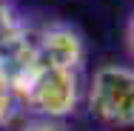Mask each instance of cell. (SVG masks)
<instances>
[{
  "label": "cell",
  "instance_id": "4",
  "mask_svg": "<svg viewBox=\"0 0 134 131\" xmlns=\"http://www.w3.org/2000/svg\"><path fill=\"white\" fill-rule=\"evenodd\" d=\"M29 26L23 23V17L12 9L9 0H0V54L17 49L20 43L29 40Z\"/></svg>",
  "mask_w": 134,
  "mask_h": 131
},
{
  "label": "cell",
  "instance_id": "3",
  "mask_svg": "<svg viewBox=\"0 0 134 131\" xmlns=\"http://www.w3.org/2000/svg\"><path fill=\"white\" fill-rule=\"evenodd\" d=\"M34 49L40 63L57 66L66 71H80L83 60H86V46L77 29L66 26V23H49L34 34Z\"/></svg>",
  "mask_w": 134,
  "mask_h": 131
},
{
  "label": "cell",
  "instance_id": "1",
  "mask_svg": "<svg viewBox=\"0 0 134 131\" xmlns=\"http://www.w3.org/2000/svg\"><path fill=\"white\" fill-rule=\"evenodd\" d=\"M23 108H29L34 117H49V120H66L69 114H74V108L80 103V80L77 71H66L57 66L31 63L20 74L12 77Z\"/></svg>",
  "mask_w": 134,
  "mask_h": 131
},
{
  "label": "cell",
  "instance_id": "7",
  "mask_svg": "<svg viewBox=\"0 0 134 131\" xmlns=\"http://www.w3.org/2000/svg\"><path fill=\"white\" fill-rule=\"evenodd\" d=\"M129 46H131V52H134V17H131V23H129Z\"/></svg>",
  "mask_w": 134,
  "mask_h": 131
},
{
  "label": "cell",
  "instance_id": "2",
  "mask_svg": "<svg viewBox=\"0 0 134 131\" xmlns=\"http://www.w3.org/2000/svg\"><path fill=\"white\" fill-rule=\"evenodd\" d=\"M88 108L111 128H134V69L106 63L88 83Z\"/></svg>",
  "mask_w": 134,
  "mask_h": 131
},
{
  "label": "cell",
  "instance_id": "6",
  "mask_svg": "<svg viewBox=\"0 0 134 131\" xmlns=\"http://www.w3.org/2000/svg\"><path fill=\"white\" fill-rule=\"evenodd\" d=\"M20 131H66V126L60 123V120H49V117H29L26 123H23V128Z\"/></svg>",
  "mask_w": 134,
  "mask_h": 131
},
{
  "label": "cell",
  "instance_id": "5",
  "mask_svg": "<svg viewBox=\"0 0 134 131\" xmlns=\"http://www.w3.org/2000/svg\"><path fill=\"white\" fill-rule=\"evenodd\" d=\"M20 94H17V88H14V83L9 77V71L3 69V63H0V128L3 126H9L17 114H20Z\"/></svg>",
  "mask_w": 134,
  "mask_h": 131
}]
</instances>
